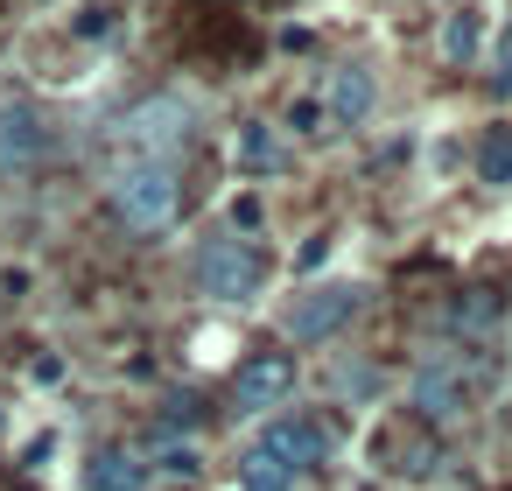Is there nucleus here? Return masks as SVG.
<instances>
[{
  "label": "nucleus",
  "mask_w": 512,
  "mask_h": 491,
  "mask_svg": "<svg viewBox=\"0 0 512 491\" xmlns=\"http://www.w3.org/2000/svg\"><path fill=\"white\" fill-rule=\"evenodd\" d=\"M288 393H295V358H281V351H260L232 372V407L239 414H274V407H288Z\"/></svg>",
  "instance_id": "obj_5"
},
{
  "label": "nucleus",
  "mask_w": 512,
  "mask_h": 491,
  "mask_svg": "<svg viewBox=\"0 0 512 491\" xmlns=\"http://www.w3.org/2000/svg\"><path fill=\"white\" fill-rule=\"evenodd\" d=\"M463 400H470V379H463L456 358H421L414 365V407L421 414L449 421V414H463Z\"/></svg>",
  "instance_id": "obj_7"
},
{
  "label": "nucleus",
  "mask_w": 512,
  "mask_h": 491,
  "mask_svg": "<svg viewBox=\"0 0 512 491\" xmlns=\"http://www.w3.org/2000/svg\"><path fill=\"white\" fill-rule=\"evenodd\" d=\"M358 309H365V288H344V281L309 288V295H295V309H288V337H295V344H323V337H337Z\"/></svg>",
  "instance_id": "obj_4"
},
{
  "label": "nucleus",
  "mask_w": 512,
  "mask_h": 491,
  "mask_svg": "<svg viewBox=\"0 0 512 491\" xmlns=\"http://www.w3.org/2000/svg\"><path fill=\"white\" fill-rule=\"evenodd\" d=\"M260 281H267V253H260L253 239H239V232L204 239V253H197V288H204L211 302H253Z\"/></svg>",
  "instance_id": "obj_1"
},
{
  "label": "nucleus",
  "mask_w": 512,
  "mask_h": 491,
  "mask_svg": "<svg viewBox=\"0 0 512 491\" xmlns=\"http://www.w3.org/2000/svg\"><path fill=\"white\" fill-rule=\"evenodd\" d=\"M260 449H267L288 477H302V470H323L330 435H323V421H309V414H274L267 435H260Z\"/></svg>",
  "instance_id": "obj_6"
},
{
  "label": "nucleus",
  "mask_w": 512,
  "mask_h": 491,
  "mask_svg": "<svg viewBox=\"0 0 512 491\" xmlns=\"http://www.w3.org/2000/svg\"><path fill=\"white\" fill-rule=\"evenodd\" d=\"M393 456H400V463H393L400 477H428V470H435V442H421V435H414V442H400Z\"/></svg>",
  "instance_id": "obj_15"
},
{
  "label": "nucleus",
  "mask_w": 512,
  "mask_h": 491,
  "mask_svg": "<svg viewBox=\"0 0 512 491\" xmlns=\"http://www.w3.org/2000/svg\"><path fill=\"white\" fill-rule=\"evenodd\" d=\"M85 484L92 491H148V456L141 449H99L85 463Z\"/></svg>",
  "instance_id": "obj_9"
},
{
  "label": "nucleus",
  "mask_w": 512,
  "mask_h": 491,
  "mask_svg": "<svg viewBox=\"0 0 512 491\" xmlns=\"http://www.w3.org/2000/svg\"><path fill=\"white\" fill-rule=\"evenodd\" d=\"M239 491H295V477H288V470H281V463L253 442V449L239 456Z\"/></svg>",
  "instance_id": "obj_12"
},
{
  "label": "nucleus",
  "mask_w": 512,
  "mask_h": 491,
  "mask_svg": "<svg viewBox=\"0 0 512 491\" xmlns=\"http://www.w3.org/2000/svg\"><path fill=\"white\" fill-rule=\"evenodd\" d=\"M190 106L176 99V92H155V99H141L127 120H120V148H127V162H169L183 141H190Z\"/></svg>",
  "instance_id": "obj_3"
},
{
  "label": "nucleus",
  "mask_w": 512,
  "mask_h": 491,
  "mask_svg": "<svg viewBox=\"0 0 512 491\" xmlns=\"http://www.w3.org/2000/svg\"><path fill=\"white\" fill-rule=\"evenodd\" d=\"M50 155V127L36 106H0V169H29Z\"/></svg>",
  "instance_id": "obj_8"
},
{
  "label": "nucleus",
  "mask_w": 512,
  "mask_h": 491,
  "mask_svg": "<svg viewBox=\"0 0 512 491\" xmlns=\"http://www.w3.org/2000/svg\"><path fill=\"white\" fill-rule=\"evenodd\" d=\"M372 106H379V78H372L365 64H344V71L330 78V113H337L344 127H358Z\"/></svg>",
  "instance_id": "obj_10"
},
{
  "label": "nucleus",
  "mask_w": 512,
  "mask_h": 491,
  "mask_svg": "<svg viewBox=\"0 0 512 491\" xmlns=\"http://www.w3.org/2000/svg\"><path fill=\"white\" fill-rule=\"evenodd\" d=\"M337 386H344V393H372V386H379V372H372V365H358V372H351V365H337Z\"/></svg>",
  "instance_id": "obj_17"
},
{
  "label": "nucleus",
  "mask_w": 512,
  "mask_h": 491,
  "mask_svg": "<svg viewBox=\"0 0 512 491\" xmlns=\"http://www.w3.org/2000/svg\"><path fill=\"white\" fill-rule=\"evenodd\" d=\"M176 204H183V183H176L169 162H127V169L113 176V211H120L134 232H162V225L176 218Z\"/></svg>",
  "instance_id": "obj_2"
},
{
  "label": "nucleus",
  "mask_w": 512,
  "mask_h": 491,
  "mask_svg": "<svg viewBox=\"0 0 512 491\" xmlns=\"http://www.w3.org/2000/svg\"><path fill=\"white\" fill-rule=\"evenodd\" d=\"M491 316H498L491 302H456V309H449V323H456V330H463V323H470V330H484Z\"/></svg>",
  "instance_id": "obj_16"
},
{
  "label": "nucleus",
  "mask_w": 512,
  "mask_h": 491,
  "mask_svg": "<svg viewBox=\"0 0 512 491\" xmlns=\"http://www.w3.org/2000/svg\"><path fill=\"white\" fill-rule=\"evenodd\" d=\"M274 162H281L274 127H246V134H239V169H274Z\"/></svg>",
  "instance_id": "obj_13"
},
{
  "label": "nucleus",
  "mask_w": 512,
  "mask_h": 491,
  "mask_svg": "<svg viewBox=\"0 0 512 491\" xmlns=\"http://www.w3.org/2000/svg\"><path fill=\"white\" fill-rule=\"evenodd\" d=\"M477 183H491V190L512 183V127H491L477 141Z\"/></svg>",
  "instance_id": "obj_11"
},
{
  "label": "nucleus",
  "mask_w": 512,
  "mask_h": 491,
  "mask_svg": "<svg viewBox=\"0 0 512 491\" xmlns=\"http://www.w3.org/2000/svg\"><path fill=\"white\" fill-rule=\"evenodd\" d=\"M477 43H484V22H477V15L463 8V15H456V22L442 29V50H449V57H470Z\"/></svg>",
  "instance_id": "obj_14"
}]
</instances>
